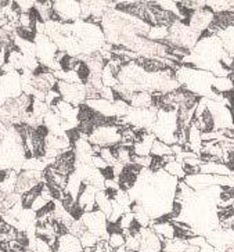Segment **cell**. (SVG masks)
Returning a JSON list of instances; mask_svg holds the SVG:
<instances>
[{"mask_svg":"<svg viewBox=\"0 0 234 252\" xmlns=\"http://www.w3.org/2000/svg\"><path fill=\"white\" fill-rule=\"evenodd\" d=\"M230 168H232V171H234V161L232 162V165H230Z\"/></svg>","mask_w":234,"mask_h":252,"instance_id":"obj_41","label":"cell"},{"mask_svg":"<svg viewBox=\"0 0 234 252\" xmlns=\"http://www.w3.org/2000/svg\"><path fill=\"white\" fill-rule=\"evenodd\" d=\"M92 166H95L96 169H99V171H101V172H104L105 169H108V168H110V165L105 162L101 157H99V156L93 157V159H92Z\"/></svg>","mask_w":234,"mask_h":252,"instance_id":"obj_38","label":"cell"},{"mask_svg":"<svg viewBox=\"0 0 234 252\" xmlns=\"http://www.w3.org/2000/svg\"><path fill=\"white\" fill-rule=\"evenodd\" d=\"M115 149V156H117V161L122 165H128L132 162V149L126 147L124 144H118L114 147Z\"/></svg>","mask_w":234,"mask_h":252,"instance_id":"obj_34","label":"cell"},{"mask_svg":"<svg viewBox=\"0 0 234 252\" xmlns=\"http://www.w3.org/2000/svg\"><path fill=\"white\" fill-rule=\"evenodd\" d=\"M169 36V28L162 27V25H154L150 28L148 33H147V39L151 42H157V43H164Z\"/></svg>","mask_w":234,"mask_h":252,"instance_id":"obj_28","label":"cell"},{"mask_svg":"<svg viewBox=\"0 0 234 252\" xmlns=\"http://www.w3.org/2000/svg\"><path fill=\"white\" fill-rule=\"evenodd\" d=\"M128 103L131 104L132 108H151V107H154L153 94L147 93V92L132 93Z\"/></svg>","mask_w":234,"mask_h":252,"instance_id":"obj_24","label":"cell"},{"mask_svg":"<svg viewBox=\"0 0 234 252\" xmlns=\"http://www.w3.org/2000/svg\"><path fill=\"white\" fill-rule=\"evenodd\" d=\"M79 240H81V244L83 247V250H86V248H95L97 243H99V238L93 236L92 233H89L88 230L82 234Z\"/></svg>","mask_w":234,"mask_h":252,"instance_id":"obj_36","label":"cell"},{"mask_svg":"<svg viewBox=\"0 0 234 252\" xmlns=\"http://www.w3.org/2000/svg\"><path fill=\"white\" fill-rule=\"evenodd\" d=\"M233 11H234V10H233Z\"/></svg>","mask_w":234,"mask_h":252,"instance_id":"obj_43","label":"cell"},{"mask_svg":"<svg viewBox=\"0 0 234 252\" xmlns=\"http://www.w3.org/2000/svg\"><path fill=\"white\" fill-rule=\"evenodd\" d=\"M99 157H101L105 162L108 163L110 166H112L114 163H117V156H115V149L114 147H101Z\"/></svg>","mask_w":234,"mask_h":252,"instance_id":"obj_35","label":"cell"},{"mask_svg":"<svg viewBox=\"0 0 234 252\" xmlns=\"http://www.w3.org/2000/svg\"><path fill=\"white\" fill-rule=\"evenodd\" d=\"M6 130H7V127L3 125L1 122H0V140H1V137L4 136V133H6Z\"/></svg>","mask_w":234,"mask_h":252,"instance_id":"obj_39","label":"cell"},{"mask_svg":"<svg viewBox=\"0 0 234 252\" xmlns=\"http://www.w3.org/2000/svg\"><path fill=\"white\" fill-rule=\"evenodd\" d=\"M177 130H179L177 111L160 108L157 112V119L151 127V133L155 136V139L168 146H173L176 144Z\"/></svg>","mask_w":234,"mask_h":252,"instance_id":"obj_3","label":"cell"},{"mask_svg":"<svg viewBox=\"0 0 234 252\" xmlns=\"http://www.w3.org/2000/svg\"><path fill=\"white\" fill-rule=\"evenodd\" d=\"M212 90L218 94H227L234 92V74L225 78H215L212 83Z\"/></svg>","mask_w":234,"mask_h":252,"instance_id":"obj_25","label":"cell"},{"mask_svg":"<svg viewBox=\"0 0 234 252\" xmlns=\"http://www.w3.org/2000/svg\"><path fill=\"white\" fill-rule=\"evenodd\" d=\"M31 85L35 88L36 90H40L43 93H47L49 90L56 89L57 86V79L54 74L49 71L47 68L40 67L37 68V71L32 76V81H31Z\"/></svg>","mask_w":234,"mask_h":252,"instance_id":"obj_15","label":"cell"},{"mask_svg":"<svg viewBox=\"0 0 234 252\" xmlns=\"http://www.w3.org/2000/svg\"><path fill=\"white\" fill-rule=\"evenodd\" d=\"M85 105H88L92 111H95L96 114L101 115L104 118H117V114H115V108H114V103L112 101L104 100V98H95V100H86Z\"/></svg>","mask_w":234,"mask_h":252,"instance_id":"obj_19","label":"cell"},{"mask_svg":"<svg viewBox=\"0 0 234 252\" xmlns=\"http://www.w3.org/2000/svg\"><path fill=\"white\" fill-rule=\"evenodd\" d=\"M189 247H194V248H201L202 245L206 244V238L205 236H193L187 240Z\"/></svg>","mask_w":234,"mask_h":252,"instance_id":"obj_37","label":"cell"},{"mask_svg":"<svg viewBox=\"0 0 234 252\" xmlns=\"http://www.w3.org/2000/svg\"><path fill=\"white\" fill-rule=\"evenodd\" d=\"M150 229L153 230L154 233L160 237L162 243L165 240H170V238L176 237V229L173 222H168V220H158V222H153Z\"/></svg>","mask_w":234,"mask_h":252,"instance_id":"obj_21","label":"cell"},{"mask_svg":"<svg viewBox=\"0 0 234 252\" xmlns=\"http://www.w3.org/2000/svg\"><path fill=\"white\" fill-rule=\"evenodd\" d=\"M234 171L223 162H202L200 165V173L212 176H230Z\"/></svg>","mask_w":234,"mask_h":252,"instance_id":"obj_22","label":"cell"},{"mask_svg":"<svg viewBox=\"0 0 234 252\" xmlns=\"http://www.w3.org/2000/svg\"><path fill=\"white\" fill-rule=\"evenodd\" d=\"M85 229L89 233H92L93 236L99 240H108V222H107V216L99 209H95L92 212H85L82 218L79 219Z\"/></svg>","mask_w":234,"mask_h":252,"instance_id":"obj_8","label":"cell"},{"mask_svg":"<svg viewBox=\"0 0 234 252\" xmlns=\"http://www.w3.org/2000/svg\"><path fill=\"white\" fill-rule=\"evenodd\" d=\"M101 83L102 86H105V88H110V89H115L118 85V79H117V75L112 72V69H111L107 64L104 65L101 71Z\"/></svg>","mask_w":234,"mask_h":252,"instance_id":"obj_32","label":"cell"},{"mask_svg":"<svg viewBox=\"0 0 234 252\" xmlns=\"http://www.w3.org/2000/svg\"><path fill=\"white\" fill-rule=\"evenodd\" d=\"M213 18H215V14H213L212 11L208 10L206 7H204L201 8V10H197V11L190 13L186 24H187L194 32H197V33H200V35L202 36V33H204L205 31L212 25Z\"/></svg>","mask_w":234,"mask_h":252,"instance_id":"obj_12","label":"cell"},{"mask_svg":"<svg viewBox=\"0 0 234 252\" xmlns=\"http://www.w3.org/2000/svg\"><path fill=\"white\" fill-rule=\"evenodd\" d=\"M25 159L21 136L15 126H10L0 140V171L21 172Z\"/></svg>","mask_w":234,"mask_h":252,"instance_id":"obj_2","label":"cell"},{"mask_svg":"<svg viewBox=\"0 0 234 252\" xmlns=\"http://www.w3.org/2000/svg\"><path fill=\"white\" fill-rule=\"evenodd\" d=\"M206 243L212 245L213 248H223L227 250L234 245V229H222L218 227L205 236Z\"/></svg>","mask_w":234,"mask_h":252,"instance_id":"obj_14","label":"cell"},{"mask_svg":"<svg viewBox=\"0 0 234 252\" xmlns=\"http://www.w3.org/2000/svg\"><path fill=\"white\" fill-rule=\"evenodd\" d=\"M63 24H72L81 20V3L79 1H53V17Z\"/></svg>","mask_w":234,"mask_h":252,"instance_id":"obj_10","label":"cell"},{"mask_svg":"<svg viewBox=\"0 0 234 252\" xmlns=\"http://www.w3.org/2000/svg\"><path fill=\"white\" fill-rule=\"evenodd\" d=\"M150 156L154 157V158H162V157L173 156V154H172L170 146H168V144H165V143H162V141L155 139V141L153 143V146H151Z\"/></svg>","mask_w":234,"mask_h":252,"instance_id":"obj_31","label":"cell"},{"mask_svg":"<svg viewBox=\"0 0 234 252\" xmlns=\"http://www.w3.org/2000/svg\"><path fill=\"white\" fill-rule=\"evenodd\" d=\"M186 252H198V248H194V247H189Z\"/></svg>","mask_w":234,"mask_h":252,"instance_id":"obj_40","label":"cell"},{"mask_svg":"<svg viewBox=\"0 0 234 252\" xmlns=\"http://www.w3.org/2000/svg\"><path fill=\"white\" fill-rule=\"evenodd\" d=\"M82 187H83V182H82L81 176H79L76 172H72V173L68 176V179H67V185L66 189H64V193H66L69 198H72L73 201H76L82 191Z\"/></svg>","mask_w":234,"mask_h":252,"instance_id":"obj_23","label":"cell"},{"mask_svg":"<svg viewBox=\"0 0 234 252\" xmlns=\"http://www.w3.org/2000/svg\"><path fill=\"white\" fill-rule=\"evenodd\" d=\"M175 78L176 81L179 82L180 88L187 90L191 94L200 97V98L206 97V98L222 103L223 94H218L212 90L215 76L211 72L179 64L175 69Z\"/></svg>","mask_w":234,"mask_h":252,"instance_id":"obj_1","label":"cell"},{"mask_svg":"<svg viewBox=\"0 0 234 252\" xmlns=\"http://www.w3.org/2000/svg\"><path fill=\"white\" fill-rule=\"evenodd\" d=\"M88 140L93 146L115 147L118 144H121V127L115 124L97 126L89 133Z\"/></svg>","mask_w":234,"mask_h":252,"instance_id":"obj_6","label":"cell"},{"mask_svg":"<svg viewBox=\"0 0 234 252\" xmlns=\"http://www.w3.org/2000/svg\"><path fill=\"white\" fill-rule=\"evenodd\" d=\"M61 100L69 103L73 107H81L86 101V86L83 83H66L57 82V88Z\"/></svg>","mask_w":234,"mask_h":252,"instance_id":"obj_11","label":"cell"},{"mask_svg":"<svg viewBox=\"0 0 234 252\" xmlns=\"http://www.w3.org/2000/svg\"><path fill=\"white\" fill-rule=\"evenodd\" d=\"M22 94L21 74L18 71L0 74V101L6 104L8 100H14Z\"/></svg>","mask_w":234,"mask_h":252,"instance_id":"obj_9","label":"cell"},{"mask_svg":"<svg viewBox=\"0 0 234 252\" xmlns=\"http://www.w3.org/2000/svg\"><path fill=\"white\" fill-rule=\"evenodd\" d=\"M107 243L110 245V248L112 251H117L125 247V236L122 234V231L119 230H112L108 233V240Z\"/></svg>","mask_w":234,"mask_h":252,"instance_id":"obj_33","label":"cell"},{"mask_svg":"<svg viewBox=\"0 0 234 252\" xmlns=\"http://www.w3.org/2000/svg\"><path fill=\"white\" fill-rule=\"evenodd\" d=\"M164 171L167 172L168 175L173 176L177 180H183L186 178V172L183 169V163L179 162V161H170V162L165 163L164 166Z\"/></svg>","mask_w":234,"mask_h":252,"instance_id":"obj_30","label":"cell"},{"mask_svg":"<svg viewBox=\"0 0 234 252\" xmlns=\"http://www.w3.org/2000/svg\"><path fill=\"white\" fill-rule=\"evenodd\" d=\"M233 227H234V226H233Z\"/></svg>","mask_w":234,"mask_h":252,"instance_id":"obj_44","label":"cell"},{"mask_svg":"<svg viewBox=\"0 0 234 252\" xmlns=\"http://www.w3.org/2000/svg\"><path fill=\"white\" fill-rule=\"evenodd\" d=\"M206 110L212 118L213 130H225V129H234V115L227 108L226 105L220 101H215L208 98L206 101Z\"/></svg>","mask_w":234,"mask_h":252,"instance_id":"obj_7","label":"cell"},{"mask_svg":"<svg viewBox=\"0 0 234 252\" xmlns=\"http://www.w3.org/2000/svg\"><path fill=\"white\" fill-rule=\"evenodd\" d=\"M97 191H99V189H96L93 186L83 185L81 194L76 200V204L83 211V214L92 212L96 209V194H97Z\"/></svg>","mask_w":234,"mask_h":252,"instance_id":"obj_20","label":"cell"},{"mask_svg":"<svg viewBox=\"0 0 234 252\" xmlns=\"http://www.w3.org/2000/svg\"><path fill=\"white\" fill-rule=\"evenodd\" d=\"M96 209H99L100 212H102L104 215L107 216V219L111 215V212H112L111 198L105 190H99L97 194H96Z\"/></svg>","mask_w":234,"mask_h":252,"instance_id":"obj_26","label":"cell"},{"mask_svg":"<svg viewBox=\"0 0 234 252\" xmlns=\"http://www.w3.org/2000/svg\"><path fill=\"white\" fill-rule=\"evenodd\" d=\"M139 252H162V241L150 227L140 229Z\"/></svg>","mask_w":234,"mask_h":252,"instance_id":"obj_17","label":"cell"},{"mask_svg":"<svg viewBox=\"0 0 234 252\" xmlns=\"http://www.w3.org/2000/svg\"><path fill=\"white\" fill-rule=\"evenodd\" d=\"M51 168L56 172H59L60 175L68 178L72 172H75V166H76V157H75V153H73V149L68 150L66 153L60 154L56 161L53 162V165H50Z\"/></svg>","mask_w":234,"mask_h":252,"instance_id":"obj_16","label":"cell"},{"mask_svg":"<svg viewBox=\"0 0 234 252\" xmlns=\"http://www.w3.org/2000/svg\"><path fill=\"white\" fill-rule=\"evenodd\" d=\"M43 172L37 171H21L17 178V185H15V193L20 195L25 194L27 191L32 190L37 185L43 183Z\"/></svg>","mask_w":234,"mask_h":252,"instance_id":"obj_13","label":"cell"},{"mask_svg":"<svg viewBox=\"0 0 234 252\" xmlns=\"http://www.w3.org/2000/svg\"><path fill=\"white\" fill-rule=\"evenodd\" d=\"M187 248H189L187 240L179 237L165 240L162 243V252H186Z\"/></svg>","mask_w":234,"mask_h":252,"instance_id":"obj_27","label":"cell"},{"mask_svg":"<svg viewBox=\"0 0 234 252\" xmlns=\"http://www.w3.org/2000/svg\"><path fill=\"white\" fill-rule=\"evenodd\" d=\"M83 247L79 237L73 236L72 233L67 231L57 237V243L54 247V252H82Z\"/></svg>","mask_w":234,"mask_h":252,"instance_id":"obj_18","label":"cell"},{"mask_svg":"<svg viewBox=\"0 0 234 252\" xmlns=\"http://www.w3.org/2000/svg\"><path fill=\"white\" fill-rule=\"evenodd\" d=\"M35 43V54L42 67L47 68L51 72H56L61 69V65L56 61V54L59 53V49L56 43L51 40L50 37L46 35H35L33 39Z\"/></svg>","mask_w":234,"mask_h":252,"instance_id":"obj_5","label":"cell"},{"mask_svg":"<svg viewBox=\"0 0 234 252\" xmlns=\"http://www.w3.org/2000/svg\"><path fill=\"white\" fill-rule=\"evenodd\" d=\"M205 7L211 10L213 14H222L227 11H233L234 1H205Z\"/></svg>","mask_w":234,"mask_h":252,"instance_id":"obj_29","label":"cell"},{"mask_svg":"<svg viewBox=\"0 0 234 252\" xmlns=\"http://www.w3.org/2000/svg\"><path fill=\"white\" fill-rule=\"evenodd\" d=\"M0 252H6V251H3V250H1V248H0Z\"/></svg>","mask_w":234,"mask_h":252,"instance_id":"obj_42","label":"cell"},{"mask_svg":"<svg viewBox=\"0 0 234 252\" xmlns=\"http://www.w3.org/2000/svg\"><path fill=\"white\" fill-rule=\"evenodd\" d=\"M201 35L194 32L186 23H182L179 20H176L175 23L169 27V36L164 42V45L168 47H179L190 52L194 49V46L197 45Z\"/></svg>","mask_w":234,"mask_h":252,"instance_id":"obj_4","label":"cell"}]
</instances>
